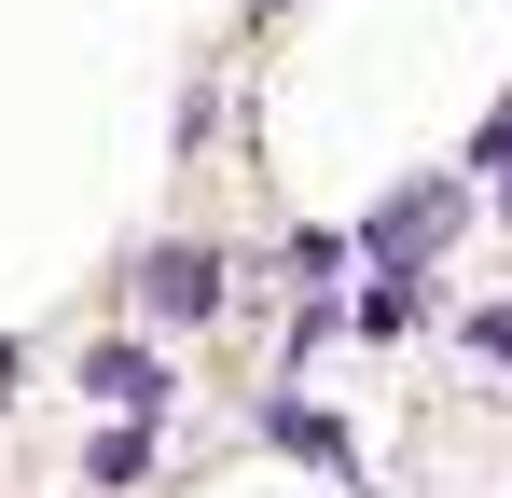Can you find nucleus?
Returning <instances> with one entry per match:
<instances>
[{
    "instance_id": "1",
    "label": "nucleus",
    "mask_w": 512,
    "mask_h": 498,
    "mask_svg": "<svg viewBox=\"0 0 512 498\" xmlns=\"http://www.w3.org/2000/svg\"><path fill=\"white\" fill-rule=\"evenodd\" d=\"M139 305H153V319H208V305H222V249H208V236H194V249H153Z\"/></svg>"
},
{
    "instance_id": "2",
    "label": "nucleus",
    "mask_w": 512,
    "mask_h": 498,
    "mask_svg": "<svg viewBox=\"0 0 512 498\" xmlns=\"http://www.w3.org/2000/svg\"><path fill=\"white\" fill-rule=\"evenodd\" d=\"M84 388H97L111 415H153V402H167V374H153V346H84Z\"/></svg>"
}]
</instances>
